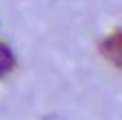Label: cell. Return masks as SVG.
Masks as SVG:
<instances>
[{
    "mask_svg": "<svg viewBox=\"0 0 122 120\" xmlns=\"http://www.w3.org/2000/svg\"><path fill=\"white\" fill-rule=\"evenodd\" d=\"M98 48H100V55L107 61L122 70V31H113L107 37H102Z\"/></svg>",
    "mask_w": 122,
    "mask_h": 120,
    "instance_id": "6da1fadb",
    "label": "cell"
},
{
    "mask_svg": "<svg viewBox=\"0 0 122 120\" xmlns=\"http://www.w3.org/2000/svg\"><path fill=\"white\" fill-rule=\"evenodd\" d=\"M13 68H15V55L5 42H0V79L11 74Z\"/></svg>",
    "mask_w": 122,
    "mask_h": 120,
    "instance_id": "7a4b0ae2",
    "label": "cell"
}]
</instances>
